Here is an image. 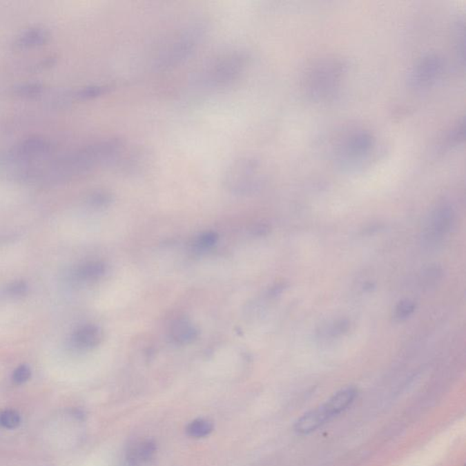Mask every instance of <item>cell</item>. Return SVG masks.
Here are the masks:
<instances>
[{
	"label": "cell",
	"instance_id": "cell-1",
	"mask_svg": "<svg viewBox=\"0 0 466 466\" xmlns=\"http://www.w3.org/2000/svg\"><path fill=\"white\" fill-rule=\"evenodd\" d=\"M204 33L205 26L202 23H194L186 27L162 51L157 59L156 67L170 68L188 58L201 42Z\"/></svg>",
	"mask_w": 466,
	"mask_h": 466
},
{
	"label": "cell",
	"instance_id": "cell-2",
	"mask_svg": "<svg viewBox=\"0 0 466 466\" xmlns=\"http://www.w3.org/2000/svg\"><path fill=\"white\" fill-rule=\"evenodd\" d=\"M245 61V56L241 52H233L223 56L203 73V85L208 88H219L228 85L241 75Z\"/></svg>",
	"mask_w": 466,
	"mask_h": 466
},
{
	"label": "cell",
	"instance_id": "cell-3",
	"mask_svg": "<svg viewBox=\"0 0 466 466\" xmlns=\"http://www.w3.org/2000/svg\"><path fill=\"white\" fill-rule=\"evenodd\" d=\"M51 144L47 139L39 137H30L16 145L11 150L10 157L13 161H31L50 154Z\"/></svg>",
	"mask_w": 466,
	"mask_h": 466
},
{
	"label": "cell",
	"instance_id": "cell-4",
	"mask_svg": "<svg viewBox=\"0 0 466 466\" xmlns=\"http://www.w3.org/2000/svg\"><path fill=\"white\" fill-rule=\"evenodd\" d=\"M227 182L233 188L241 191V188L253 184L254 176L257 171L255 163L250 159H240L229 168Z\"/></svg>",
	"mask_w": 466,
	"mask_h": 466
},
{
	"label": "cell",
	"instance_id": "cell-5",
	"mask_svg": "<svg viewBox=\"0 0 466 466\" xmlns=\"http://www.w3.org/2000/svg\"><path fill=\"white\" fill-rule=\"evenodd\" d=\"M453 221V211L448 206L437 208L427 226L426 235L430 242H438L447 233Z\"/></svg>",
	"mask_w": 466,
	"mask_h": 466
},
{
	"label": "cell",
	"instance_id": "cell-6",
	"mask_svg": "<svg viewBox=\"0 0 466 466\" xmlns=\"http://www.w3.org/2000/svg\"><path fill=\"white\" fill-rule=\"evenodd\" d=\"M357 394H358V391L356 387L347 386L334 394L324 405H322V407L324 408L330 419H333L353 404L354 400L356 399Z\"/></svg>",
	"mask_w": 466,
	"mask_h": 466
},
{
	"label": "cell",
	"instance_id": "cell-7",
	"mask_svg": "<svg viewBox=\"0 0 466 466\" xmlns=\"http://www.w3.org/2000/svg\"><path fill=\"white\" fill-rule=\"evenodd\" d=\"M329 421L330 418L321 405L300 417L294 425V430L299 434H309L316 431Z\"/></svg>",
	"mask_w": 466,
	"mask_h": 466
},
{
	"label": "cell",
	"instance_id": "cell-8",
	"mask_svg": "<svg viewBox=\"0 0 466 466\" xmlns=\"http://www.w3.org/2000/svg\"><path fill=\"white\" fill-rule=\"evenodd\" d=\"M74 344L81 349H91L101 344V331L93 324H86L77 329L73 334Z\"/></svg>",
	"mask_w": 466,
	"mask_h": 466
},
{
	"label": "cell",
	"instance_id": "cell-9",
	"mask_svg": "<svg viewBox=\"0 0 466 466\" xmlns=\"http://www.w3.org/2000/svg\"><path fill=\"white\" fill-rule=\"evenodd\" d=\"M171 336L179 344H188L198 336L196 328L185 320H179L171 326Z\"/></svg>",
	"mask_w": 466,
	"mask_h": 466
},
{
	"label": "cell",
	"instance_id": "cell-10",
	"mask_svg": "<svg viewBox=\"0 0 466 466\" xmlns=\"http://www.w3.org/2000/svg\"><path fill=\"white\" fill-rule=\"evenodd\" d=\"M48 33L41 28H30L17 39L16 44L19 48H28L38 47L47 42Z\"/></svg>",
	"mask_w": 466,
	"mask_h": 466
},
{
	"label": "cell",
	"instance_id": "cell-11",
	"mask_svg": "<svg viewBox=\"0 0 466 466\" xmlns=\"http://www.w3.org/2000/svg\"><path fill=\"white\" fill-rule=\"evenodd\" d=\"M440 67L438 61L436 59H428L422 65L417 68L416 75L413 81L416 82V86L424 85L429 81H431L436 77L438 68Z\"/></svg>",
	"mask_w": 466,
	"mask_h": 466
},
{
	"label": "cell",
	"instance_id": "cell-12",
	"mask_svg": "<svg viewBox=\"0 0 466 466\" xmlns=\"http://www.w3.org/2000/svg\"><path fill=\"white\" fill-rule=\"evenodd\" d=\"M156 447L153 443L150 441L142 443L138 447L134 449L128 456V462L131 466H138L142 462H147L155 453Z\"/></svg>",
	"mask_w": 466,
	"mask_h": 466
},
{
	"label": "cell",
	"instance_id": "cell-13",
	"mask_svg": "<svg viewBox=\"0 0 466 466\" xmlns=\"http://www.w3.org/2000/svg\"><path fill=\"white\" fill-rule=\"evenodd\" d=\"M105 266L101 262H90L82 265L78 270V276L85 281L101 278L105 273Z\"/></svg>",
	"mask_w": 466,
	"mask_h": 466
},
{
	"label": "cell",
	"instance_id": "cell-14",
	"mask_svg": "<svg viewBox=\"0 0 466 466\" xmlns=\"http://www.w3.org/2000/svg\"><path fill=\"white\" fill-rule=\"evenodd\" d=\"M213 430V425L205 419H197L191 422L186 428L188 436L194 438H202L208 436Z\"/></svg>",
	"mask_w": 466,
	"mask_h": 466
},
{
	"label": "cell",
	"instance_id": "cell-15",
	"mask_svg": "<svg viewBox=\"0 0 466 466\" xmlns=\"http://www.w3.org/2000/svg\"><path fill=\"white\" fill-rule=\"evenodd\" d=\"M43 86L39 83H27L15 88L17 95L21 97H36L42 93Z\"/></svg>",
	"mask_w": 466,
	"mask_h": 466
},
{
	"label": "cell",
	"instance_id": "cell-16",
	"mask_svg": "<svg viewBox=\"0 0 466 466\" xmlns=\"http://www.w3.org/2000/svg\"><path fill=\"white\" fill-rule=\"evenodd\" d=\"M21 424V416L15 411L8 410L0 414V425L6 428L13 429Z\"/></svg>",
	"mask_w": 466,
	"mask_h": 466
},
{
	"label": "cell",
	"instance_id": "cell-17",
	"mask_svg": "<svg viewBox=\"0 0 466 466\" xmlns=\"http://www.w3.org/2000/svg\"><path fill=\"white\" fill-rule=\"evenodd\" d=\"M107 90V88L103 87V86H90V87H86L79 90L76 94L77 99H90L96 98L101 94L105 93V90Z\"/></svg>",
	"mask_w": 466,
	"mask_h": 466
},
{
	"label": "cell",
	"instance_id": "cell-18",
	"mask_svg": "<svg viewBox=\"0 0 466 466\" xmlns=\"http://www.w3.org/2000/svg\"><path fill=\"white\" fill-rule=\"evenodd\" d=\"M414 310H416L414 302H411V300H404V301L400 302L398 305H397L396 309V318L400 320L408 318L409 316H411L414 313Z\"/></svg>",
	"mask_w": 466,
	"mask_h": 466
},
{
	"label": "cell",
	"instance_id": "cell-19",
	"mask_svg": "<svg viewBox=\"0 0 466 466\" xmlns=\"http://www.w3.org/2000/svg\"><path fill=\"white\" fill-rule=\"evenodd\" d=\"M90 205L93 207L96 208H102L105 206L110 204L111 202V196L107 193H103V191H97L91 194L90 198L88 200Z\"/></svg>",
	"mask_w": 466,
	"mask_h": 466
},
{
	"label": "cell",
	"instance_id": "cell-20",
	"mask_svg": "<svg viewBox=\"0 0 466 466\" xmlns=\"http://www.w3.org/2000/svg\"><path fill=\"white\" fill-rule=\"evenodd\" d=\"M217 234L214 233H206L202 234L198 239L196 240L195 246L201 250H205V249L211 248V246H213L216 244Z\"/></svg>",
	"mask_w": 466,
	"mask_h": 466
},
{
	"label": "cell",
	"instance_id": "cell-21",
	"mask_svg": "<svg viewBox=\"0 0 466 466\" xmlns=\"http://www.w3.org/2000/svg\"><path fill=\"white\" fill-rule=\"evenodd\" d=\"M30 377V369L27 365H21L17 368L13 373L14 381L18 384L27 382Z\"/></svg>",
	"mask_w": 466,
	"mask_h": 466
},
{
	"label": "cell",
	"instance_id": "cell-22",
	"mask_svg": "<svg viewBox=\"0 0 466 466\" xmlns=\"http://www.w3.org/2000/svg\"><path fill=\"white\" fill-rule=\"evenodd\" d=\"M26 289L24 284H21V282H19V284H15L12 285V287L10 288L11 293L13 294H19V293H23V291H24Z\"/></svg>",
	"mask_w": 466,
	"mask_h": 466
}]
</instances>
